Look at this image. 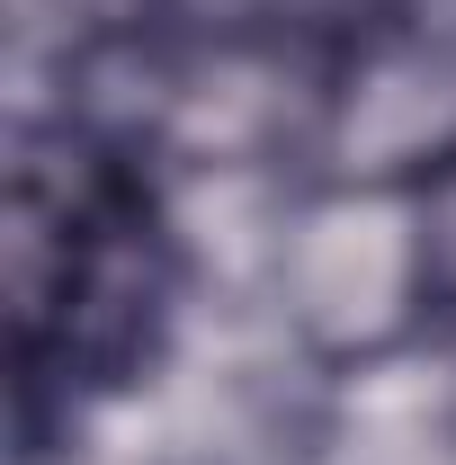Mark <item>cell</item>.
I'll return each mask as SVG.
<instances>
[{
	"label": "cell",
	"mask_w": 456,
	"mask_h": 465,
	"mask_svg": "<svg viewBox=\"0 0 456 465\" xmlns=\"http://www.w3.org/2000/svg\"><path fill=\"white\" fill-rule=\"evenodd\" d=\"M197 295L179 179L90 116L18 108L9 143V403L45 465L108 403L162 376Z\"/></svg>",
	"instance_id": "cell-1"
},
{
	"label": "cell",
	"mask_w": 456,
	"mask_h": 465,
	"mask_svg": "<svg viewBox=\"0 0 456 465\" xmlns=\"http://www.w3.org/2000/svg\"><path fill=\"white\" fill-rule=\"evenodd\" d=\"M260 287L286 349L313 376H376L421 341H439L411 188L286 179L269 251H260Z\"/></svg>",
	"instance_id": "cell-2"
},
{
	"label": "cell",
	"mask_w": 456,
	"mask_h": 465,
	"mask_svg": "<svg viewBox=\"0 0 456 465\" xmlns=\"http://www.w3.org/2000/svg\"><path fill=\"white\" fill-rule=\"evenodd\" d=\"M456 162V0H385L322 54L304 179L430 188Z\"/></svg>",
	"instance_id": "cell-3"
},
{
	"label": "cell",
	"mask_w": 456,
	"mask_h": 465,
	"mask_svg": "<svg viewBox=\"0 0 456 465\" xmlns=\"http://www.w3.org/2000/svg\"><path fill=\"white\" fill-rule=\"evenodd\" d=\"M421 197V260H430V304H439V331H456V162Z\"/></svg>",
	"instance_id": "cell-4"
}]
</instances>
